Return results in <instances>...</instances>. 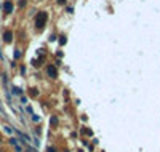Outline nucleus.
<instances>
[{
	"label": "nucleus",
	"instance_id": "nucleus-12",
	"mask_svg": "<svg viewBox=\"0 0 160 152\" xmlns=\"http://www.w3.org/2000/svg\"><path fill=\"white\" fill-rule=\"evenodd\" d=\"M58 3H66V0H56Z\"/></svg>",
	"mask_w": 160,
	"mask_h": 152
},
{
	"label": "nucleus",
	"instance_id": "nucleus-8",
	"mask_svg": "<svg viewBox=\"0 0 160 152\" xmlns=\"http://www.w3.org/2000/svg\"><path fill=\"white\" fill-rule=\"evenodd\" d=\"M13 90H15V95H21V90L19 88H13Z\"/></svg>",
	"mask_w": 160,
	"mask_h": 152
},
{
	"label": "nucleus",
	"instance_id": "nucleus-1",
	"mask_svg": "<svg viewBox=\"0 0 160 152\" xmlns=\"http://www.w3.org/2000/svg\"><path fill=\"white\" fill-rule=\"evenodd\" d=\"M46 19H48V15H46L45 11H40L37 15V18H35V26H37L38 29H42V27L46 24Z\"/></svg>",
	"mask_w": 160,
	"mask_h": 152
},
{
	"label": "nucleus",
	"instance_id": "nucleus-6",
	"mask_svg": "<svg viewBox=\"0 0 160 152\" xmlns=\"http://www.w3.org/2000/svg\"><path fill=\"white\" fill-rule=\"evenodd\" d=\"M31 96H37V90H35V88L31 90Z\"/></svg>",
	"mask_w": 160,
	"mask_h": 152
},
{
	"label": "nucleus",
	"instance_id": "nucleus-3",
	"mask_svg": "<svg viewBox=\"0 0 160 152\" xmlns=\"http://www.w3.org/2000/svg\"><path fill=\"white\" fill-rule=\"evenodd\" d=\"M46 74H48L50 77H56V69H54L53 66H48V67H46Z\"/></svg>",
	"mask_w": 160,
	"mask_h": 152
},
{
	"label": "nucleus",
	"instance_id": "nucleus-11",
	"mask_svg": "<svg viewBox=\"0 0 160 152\" xmlns=\"http://www.w3.org/2000/svg\"><path fill=\"white\" fill-rule=\"evenodd\" d=\"M59 42H61V45H64V43H66V37H61V40H59Z\"/></svg>",
	"mask_w": 160,
	"mask_h": 152
},
{
	"label": "nucleus",
	"instance_id": "nucleus-9",
	"mask_svg": "<svg viewBox=\"0 0 160 152\" xmlns=\"http://www.w3.org/2000/svg\"><path fill=\"white\" fill-rule=\"evenodd\" d=\"M26 5V0H19V7H24Z\"/></svg>",
	"mask_w": 160,
	"mask_h": 152
},
{
	"label": "nucleus",
	"instance_id": "nucleus-10",
	"mask_svg": "<svg viewBox=\"0 0 160 152\" xmlns=\"http://www.w3.org/2000/svg\"><path fill=\"white\" fill-rule=\"evenodd\" d=\"M32 120H34V122H38V120H40V118H38L37 115H32Z\"/></svg>",
	"mask_w": 160,
	"mask_h": 152
},
{
	"label": "nucleus",
	"instance_id": "nucleus-4",
	"mask_svg": "<svg viewBox=\"0 0 160 152\" xmlns=\"http://www.w3.org/2000/svg\"><path fill=\"white\" fill-rule=\"evenodd\" d=\"M3 10H5V13H11V11H13V5H11V2H5Z\"/></svg>",
	"mask_w": 160,
	"mask_h": 152
},
{
	"label": "nucleus",
	"instance_id": "nucleus-2",
	"mask_svg": "<svg viewBox=\"0 0 160 152\" xmlns=\"http://www.w3.org/2000/svg\"><path fill=\"white\" fill-rule=\"evenodd\" d=\"M3 40H5L7 43H10V42L13 40V32H11V30H7V32L3 34Z\"/></svg>",
	"mask_w": 160,
	"mask_h": 152
},
{
	"label": "nucleus",
	"instance_id": "nucleus-7",
	"mask_svg": "<svg viewBox=\"0 0 160 152\" xmlns=\"http://www.w3.org/2000/svg\"><path fill=\"white\" fill-rule=\"evenodd\" d=\"M56 123H58V118L53 117V118H51V125H56Z\"/></svg>",
	"mask_w": 160,
	"mask_h": 152
},
{
	"label": "nucleus",
	"instance_id": "nucleus-5",
	"mask_svg": "<svg viewBox=\"0 0 160 152\" xmlns=\"http://www.w3.org/2000/svg\"><path fill=\"white\" fill-rule=\"evenodd\" d=\"M19 56H21V53H19V50H15V58H16V59H18Z\"/></svg>",
	"mask_w": 160,
	"mask_h": 152
}]
</instances>
